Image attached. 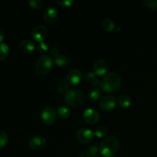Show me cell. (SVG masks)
<instances>
[{"mask_svg": "<svg viewBox=\"0 0 157 157\" xmlns=\"http://www.w3.org/2000/svg\"><path fill=\"white\" fill-rule=\"evenodd\" d=\"M101 80L98 79V78H96L90 81V84H91L92 87H99V86L101 87Z\"/></svg>", "mask_w": 157, "mask_h": 157, "instance_id": "cell-30", "label": "cell"}, {"mask_svg": "<svg viewBox=\"0 0 157 157\" xmlns=\"http://www.w3.org/2000/svg\"><path fill=\"white\" fill-rule=\"evenodd\" d=\"M144 6L151 11L157 10V0H144L143 2Z\"/></svg>", "mask_w": 157, "mask_h": 157, "instance_id": "cell-25", "label": "cell"}, {"mask_svg": "<svg viewBox=\"0 0 157 157\" xmlns=\"http://www.w3.org/2000/svg\"><path fill=\"white\" fill-rule=\"evenodd\" d=\"M5 38V35H4V32H2V30H0V43H2L3 41Z\"/></svg>", "mask_w": 157, "mask_h": 157, "instance_id": "cell-33", "label": "cell"}, {"mask_svg": "<svg viewBox=\"0 0 157 157\" xmlns=\"http://www.w3.org/2000/svg\"><path fill=\"white\" fill-rule=\"evenodd\" d=\"M57 113L59 115V117H61L63 119H67L71 114V111L70 108L67 107V106L64 105H61L58 107V110H57Z\"/></svg>", "mask_w": 157, "mask_h": 157, "instance_id": "cell-18", "label": "cell"}, {"mask_svg": "<svg viewBox=\"0 0 157 157\" xmlns=\"http://www.w3.org/2000/svg\"><path fill=\"white\" fill-rule=\"evenodd\" d=\"M83 120L88 124H95L101 119L100 113L93 108H88L84 111L82 114Z\"/></svg>", "mask_w": 157, "mask_h": 157, "instance_id": "cell-7", "label": "cell"}, {"mask_svg": "<svg viewBox=\"0 0 157 157\" xmlns=\"http://www.w3.org/2000/svg\"><path fill=\"white\" fill-rule=\"evenodd\" d=\"M117 101L112 95H105L100 99L99 106L104 111H110L115 108Z\"/></svg>", "mask_w": 157, "mask_h": 157, "instance_id": "cell-9", "label": "cell"}, {"mask_svg": "<svg viewBox=\"0 0 157 157\" xmlns=\"http://www.w3.org/2000/svg\"><path fill=\"white\" fill-rule=\"evenodd\" d=\"M70 84L67 82V79H59L57 83V91L59 94H65L70 90Z\"/></svg>", "mask_w": 157, "mask_h": 157, "instance_id": "cell-16", "label": "cell"}, {"mask_svg": "<svg viewBox=\"0 0 157 157\" xmlns=\"http://www.w3.org/2000/svg\"><path fill=\"white\" fill-rule=\"evenodd\" d=\"M46 144H47V141L45 138L39 135L32 136L29 141V147L35 151L43 150L46 147Z\"/></svg>", "mask_w": 157, "mask_h": 157, "instance_id": "cell-10", "label": "cell"}, {"mask_svg": "<svg viewBox=\"0 0 157 157\" xmlns=\"http://www.w3.org/2000/svg\"><path fill=\"white\" fill-rule=\"evenodd\" d=\"M87 150L89 152V153H90V157H95L98 155V152L100 151V149L98 146L92 145L90 146V147H89Z\"/></svg>", "mask_w": 157, "mask_h": 157, "instance_id": "cell-27", "label": "cell"}, {"mask_svg": "<svg viewBox=\"0 0 157 157\" xmlns=\"http://www.w3.org/2000/svg\"><path fill=\"white\" fill-rule=\"evenodd\" d=\"M28 4H29V7L32 9H35V10H38L42 8L44 2L41 0H31V1H29Z\"/></svg>", "mask_w": 157, "mask_h": 157, "instance_id": "cell-23", "label": "cell"}, {"mask_svg": "<svg viewBox=\"0 0 157 157\" xmlns=\"http://www.w3.org/2000/svg\"><path fill=\"white\" fill-rule=\"evenodd\" d=\"M120 147L119 140L115 136H109L104 138L100 144V152L105 157H113L117 153Z\"/></svg>", "mask_w": 157, "mask_h": 157, "instance_id": "cell-2", "label": "cell"}, {"mask_svg": "<svg viewBox=\"0 0 157 157\" xmlns=\"http://www.w3.org/2000/svg\"><path fill=\"white\" fill-rule=\"evenodd\" d=\"M117 104L122 108H127L132 104V99L129 95L122 94L118 98Z\"/></svg>", "mask_w": 157, "mask_h": 157, "instance_id": "cell-17", "label": "cell"}, {"mask_svg": "<svg viewBox=\"0 0 157 157\" xmlns=\"http://www.w3.org/2000/svg\"><path fill=\"white\" fill-rule=\"evenodd\" d=\"M79 157H90V155L87 150H83L80 153Z\"/></svg>", "mask_w": 157, "mask_h": 157, "instance_id": "cell-32", "label": "cell"}, {"mask_svg": "<svg viewBox=\"0 0 157 157\" xmlns=\"http://www.w3.org/2000/svg\"><path fill=\"white\" fill-rule=\"evenodd\" d=\"M55 63L58 67H68L71 64V58L68 55H64V54H60V55H58V56L55 58Z\"/></svg>", "mask_w": 157, "mask_h": 157, "instance_id": "cell-15", "label": "cell"}, {"mask_svg": "<svg viewBox=\"0 0 157 157\" xmlns=\"http://www.w3.org/2000/svg\"><path fill=\"white\" fill-rule=\"evenodd\" d=\"M9 52V47L4 42L0 43V61L4 60L8 56Z\"/></svg>", "mask_w": 157, "mask_h": 157, "instance_id": "cell-20", "label": "cell"}, {"mask_svg": "<svg viewBox=\"0 0 157 157\" xmlns=\"http://www.w3.org/2000/svg\"><path fill=\"white\" fill-rule=\"evenodd\" d=\"M18 48H19V50L21 51L22 53L30 54L35 51L36 45H35L34 41L29 39H25L22 40V41L19 43Z\"/></svg>", "mask_w": 157, "mask_h": 157, "instance_id": "cell-14", "label": "cell"}, {"mask_svg": "<svg viewBox=\"0 0 157 157\" xmlns=\"http://www.w3.org/2000/svg\"></svg>", "mask_w": 157, "mask_h": 157, "instance_id": "cell-34", "label": "cell"}, {"mask_svg": "<svg viewBox=\"0 0 157 157\" xmlns=\"http://www.w3.org/2000/svg\"><path fill=\"white\" fill-rule=\"evenodd\" d=\"M95 76H96V75L94 73V71H89V72H87V73L85 74L84 79H85L86 81L90 83V81H91L92 80L94 79Z\"/></svg>", "mask_w": 157, "mask_h": 157, "instance_id": "cell-29", "label": "cell"}, {"mask_svg": "<svg viewBox=\"0 0 157 157\" xmlns=\"http://www.w3.org/2000/svg\"><path fill=\"white\" fill-rule=\"evenodd\" d=\"M51 54H52V55H53V56L55 58V57L58 56V55H60L59 50H58L56 47H53L52 48V50H51Z\"/></svg>", "mask_w": 157, "mask_h": 157, "instance_id": "cell-31", "label": "cell"}, {"mask_svg": "<svg viewBox=\"0 0 157 157\" xmlns=\"http://www.w3.org/2000/svg\"><path fill=\"white\" fill-rule=\"evenodd\" d=\"M94 132L88 128H81L76 133V138L81 144H89L94 139Z\"/></svg>", "mask_w": 157, "mask_h": 157, "instance_id": "cell-8", "label": "cell"}, {"mask_svg": "<svg viewBox=\"0 0 157 157\" xmlns=\"http://www.w3.org/2000/svg\"><path fill=\"white\" fill-rule=\"evenodd\" d=\"M109 69V63L105 59H99L95 61L93 66L94 73L98 76H105Z\"/></svg>", "mask_w": 157, "mask_h": 157, "instance_id": "cell-11", "label": "cell"}, {"mask_svg": "<svg viewBox=\"0 0 157 157\" xmlns=\"http://www.w3.org/2000/svg\"><path fill=\"white\" fill-rule=\"evenodd\" d=\"M56 2L60 6L63 8H69L74 4L73 0H64V1H60V0H58L56 1Z\"/></svg>", "mask_w": 157, "mask_h": 157, "instance_id": "cell-28", "label": "cell"}, {"mask_svg": "<svg viewBox=\"0 0 157 157\" xmlns=\"http://www.w3.org/2000/svg\"><path fill=\"white\" fill-rule=\"evenodd\" d=\"M107 134H108V129H107V127H104V126H100V127H97L95 129L94 132V136L98 138H104Z\"/></svg>", "mask_w": 157, "mask_h": 157, "instance_id": "cell-19", "label": "cell"}, {"mask_svg": "<svg viewBox=\"0 0 157 157\" xmlns=\"http://www.w3.org/2000/svg\"><path fill=\"white\" fill-rule=\"evenodd\" d=\"M54 65V61L48 55H41L35 63V71L38 75L44 76L48 74Z\"/></svg>", "mask_w": 157, "mask_h": 157, "instance_id": "cell-4", "label": "cell"}, {"mask_svg": "<svg viewBox=\"0 0 157 157\" xmlns=\"http://www.w3.org/2000/svg\"><path fill=\"white\" fill-rule=\"evenodd\" d=\"M102 25L104 29L107 32H112L115 28L114 22L110 18H105L102 21Z\"/></svg>", "mask_w": 157, "mask_h": 157, "instance_id": "cell-22", "label": "cell"}, {"mask_svg": "<svg viewBox=\"0 0 157 157\" xmlns=\"http://www.w3.org/2000/svg\"><path fill=\"white\" fill-rule=\"evenodd\" d=\"M122 84V78L117 72H110L101 80V88L106 93H115Z\"/></svg>", "mask_w": 157, "mask_h": 157, "instance_id": "cell-1", "label": "cell"}, {"mask_svg": "<svg viewBox=\"0 0 157 157\" xmlns=\"http://www.w3.org/2000/svg\"><path fill=\"white\" fill-rule=\"evenodd\" d=\"M64 101L70 107L78 108L85 102V95L81 89L73 87L64 94Z\"/></svg>", "mask_w": 157, "mask_h": 157, "instance_id": "cell-3", "label": "cell"}, {"mask_svg": "<svg viewBox=\"0 0 157 157\" xmlns=\"http://www.w3.org/2000/svg\"><path fill=\"white\" fill-rule=\"evenodd\" d=\"M9 142V136L7 133L2 130H0V148H2Z\"/></svg>", "mask_w": 157, "mask_h": 157, "instance_id": "cell-24", "label": "cell"}, {"mask_svg": "<svg viewBox=\"0 0 157 157\" xmlns=\"http://www.w3.org/2000/svg\"><path fill=\"white\" fill-rule=\"evenodd\" d=\"M48 33V32L45 26L42 25H35L31 31V36L35 41L39 43L44 41V40L47 37Z\"/></svg>", "mask_w": 157, "mask_h": 157, "instance_id": "cell-6", "label": "cell"}, {"mask_svg": "<svg viewBox=\"0 0 157 157\" xmlns=\"http://www.w3.org/2000/svg\"><path fill=\"white\" fill-rule=\"evenodd\" d=\"M58 12L56 8L51 6L46 8L43 12V18L48 24H52L58 19Z\"/></svg>", "mask_w": 157, "mask_h": 157, "instance_id": "cell-13", "label": "cell"}, {"mask_svg": "<svg viewBox=\"0 0 157 157\" xmlns=\"http://www.w3.org/2000/svg\"><path fill=\"white\" fill-rule=\"evenodd\" d=\"M67 81L71 86H75L80 84L82 80V73L79 69H71L67 75Z\"/></svg>", "mask_w": 157, "mask_h": 157, "instance_id": "cell-12", "label": "cell"}, {"mask_svg": "<svg viewBox=\"0 0 157 157\" xmlns=\"http://www.w3.org/2000/svg\"><path fill=\"white\" fill-rule=\"evenodd\" d=\"M37 48H38V52L41 54H45L49 51V46L45 41H41V42L38 43Z\"/></svg>", "mask_w": 157, "mask_h": 157, "instance_id": "cell-26", "label": "cell"}, {"mask_svg": "<svg viewBox=\"0 0 157 157\" xmlns=\"http://www.w3.org/2000/svg\"><path fill=\"white\" fill-rule=\"evenodd\" d=\"M101 92L98 89L94 88L93 90H90L88 93V98L90 101H96L101 98Z\"/></svg>", "mask_w": 157, "mask_h": 157, "instance_id": "cell-21", "label": "cell"}, {"mask_svg": "<svg viewBox=\"0 0 157 157\" xmlns=\"http://www.w3.org/2000/svg\"><path fill=\"white\" fill-rule=\"evenodd\" d=\"M57 110L53 107H46L41 113V120L44 125H52L57 119Z\"/></svg>", "mask_w": 157, "mask_h": 157, "instance_id": "cell-5", "label": "cell"}]
</instances>
